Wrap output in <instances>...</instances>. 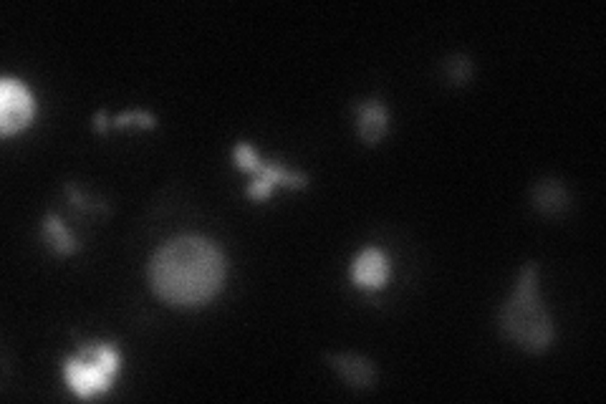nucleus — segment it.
I'll list each match as a JSON object with an SVG mask.
<instances>
[{"label": "nucleus", "instance_id": "3", "mask_svg": "<svg viewBox=\"0 0 606 404\" xmlns=\"http://www.w3.org/2000/svg\"><path fill=\"white\" fill-rule=\"evenodd\" d=\"M119 351L109 344H86L79 354L66 359L64 374L69 387L81 399H91L96 394H104L109 382L119 372Z\"/></svg>", "mask_w": 606, "mask_h": 404}, {"label": "nucleus", "instance_id": "10", "mask_svg": "<svg viewBox=\"0 0 606 404\" xmlns=\"http://www.w3.org/2000/svg\"><path fill=\"white\" fill-rule=\"evenodd\" d=\"M43 233H46V240L51 243V248L59 253V256H71L79 250V243H76L74 235L69 233L64 223H61L59 215L48 213L46 220H43Z\"/></svg>", "mask_w": 606, "mask_h": 404}, {"label": "nucleus", "instance_id": "13", "mask_svg": "<svg viewBox=\"0 0 606 404\" xmlns=\"http://www.w3.org/2000/svg\"><path fill=\"white\" fill-rule=\"evenodd\" d=\"M96 129H101V132L107 129V117H104V112L96 114Z\"/></svg>", "mask_w": 606, "mask_h": 404}, {"label": "nucleus", "instance_id": "7", "mask_svg": "<svg viewBox=\"0 0 606 404\" xmlns=\"http://www.w3.org/2000/svg\"><path fill=\"white\" fill-rule=\"evenodd\" d=\"M533 208L546 218H561L571 208V192L561 180H541L531 192Z\"/></svg>", "mask_w": 606, "mask_h": 404}, {"label": "nucleus", "instance_id": "8", "mask_svg": "<svg viewBox=\"0 0 606 404\" xmlns=\"http://www.w3.org/2000/svg\"><path fill=\"white\" fill-rule=\"evenodd\" d=\"M351 278L359 288H382L389 278V258L384 256L379 248H367L359 253L354 268H351Z\"/></svg>", "mask_w": 606, "mask_h": 404}, {"label": "nucleus", "instance_id": "6", "mask_svg": "<svg viewBox=\"0 0 606 404\" xmlns=\"http://www.w3.org/2000/svg\"><path fill=\"white\" fill-rule=\"evenodd\" d=\"M326 362L351 389H372L377 384V367L362 354H326Z\"/></svg>", "mask_w": 606, "mask_h": 404}, {"label": "nucleus", "instance_id": "5", "mask_svg": "<svg viewBox=\"0 0 606 404\" xmlns=\"http://www.w3.org/2000/svg\"><path fill=\"white\" fill-rule=\"evenodd\" d=\"M233 157H235V165L240 167V170H248L256 175V180L268 182V185H278V182H283V185H291V187H306V182H309V177L306 175H298V172H288L283 170V167L278 165H268V162H263L261 157L256 155V149L250 147V144L240 142L238 147L233 149Z\"/></svg>", "mask_w": 606, "mask_h": 404}, {"label": "nucleus", "instance_id": "1", "mask_svg": "<svg viewBox=\"0 0 606 404\" xmlns=\"http://www.w3.org/2000/svg\"><path fill=\"white\" fill-rule=\"evenodd\" d=\"M225 256L200 235H182L157 250L149 261L152 291L170 306L192 309L223 288Z\"/></svg>", "mask_w": 606, "mask_h": 404}, {"label": "nucleus", "instance_id": "4", "mask_svg": "<svg viewBox=\"0 0 606 404\" xmlns=\"http://www.w3.org/2000/svg\"><path fill=\"white\" fill-rule=\"evenodd\" d=\"M33 119V99L26 86L16 79L0 81V132L3 137L21 132Z\"/></svg>", "mask_w": 606, "mask_h": 404}, {"label": "nucleus", "instance_id": "9", "mask_svg": "<svg viewBox=\"0 0 606 404\" xmlns=\"http://www.w3.org/2000/svg\"><path fill=\"white\" fill-rule=\"evenodd\" d=\"M389 112L382 101H364L357 104V132L364 144H377L387 134Z\"/></svg>", "mask_w": 606, "mask_h": 404}, {"label": "nucleus", "instance_id": "2", "mask_svg": "<svg viewBox=\"0 0 606 404\" xmlns=\"http://www.w3.org/2000/svg\"><path fill=\"white\" fill-rule=\"evenodd\" d=\"M500 331L523 351H546L553 341V321L538 293V266L526 263L516 291L500 306Z\"/></svg>", "mask_w": 606, "mask_h": 404}, {"label": "nucleus", "instance_id": "12", "mask_svg": "<svg viewBox=\"0 0 606 404\" xmlns=\"http://www.w3.org/2000/svg\"><path fill=\"white\" fill-rule=\"evenodd\" d=\"M114 124L117 127H129V124H139V127H157V119L152 117V114L147 112H127V114H119L117 119H114Z\"/></svg>", "mask_w": 606, "mask_h": 404}, {"label": "nucleus", "instance_id": "11", "mask_svg": "<svg viewBox=\"0 0 606 404\" xmlns=\"http://www.w3.org/2000/svg\"><path fill=\"white\" fill-rule=\"evenodd\" d=\"M442 69H445V79L450 81V84L463 86L468 84L470 76H473V61H470L468 56H450V59H445Z\"/></svg>", "mask_w": 606, "mask_h": 404}]
</instances>
